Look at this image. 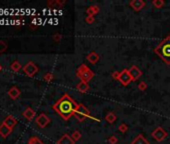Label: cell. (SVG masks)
Segmentation results:
<instances>
[{"label": "cell", "mask_w": 170, "mask_h": 144, "mask_svg": "<svg viewBox=\"0 0 170 144\" xmlns=\"http://www.w3.org/2000/svg\"><path fill=\"white\" fill-rule=\"evenodd\" d=\"M77 107H78V103L75 100H73L67 93L64 94L53 105V109L64 120H68L70 117L73 116L75 114L76 110H77Z\"/></svg>", "instance_id": "1"}, {"label": "cell", "mask_w": 170, "mask_h": 144, "mask_svg": "<svg viewBox=\"0 0 170 144\" xmlns=\"http://www.w3.org/2000/svg\"><path fill=\"white\" fill-rule=\"evenodd\" d=\"M154 52L165 62L170 65V38L166 37L156 48Z\"/></svg>", "instance_id": "2"}, {"label": "cell", "mask_w": 170, "mask_h": 144, "mask_svg": "<svg viewBox=\"0 0 170 144\" xmlns=\"http://www.w3.org/2000/svg\"><path fill=\"white\" fill-rule=\"evenodd\" d=\"M76 76L81 79V81L88 83L94 77V73H93L91 69H89V67H87L85 64H81V66L77 69Z\"/></svg>", "instance_id": "3"}, {"label": "cell", "mask_w": 170, "mask_h": 144, "mask_svg": "<svg viewBox=\"0 0 170 144\" xmlns=\"http://www.w3.org/2000/svg\"><path fill=\"white\" fill-rule=\"evenodd\" d=\"M151 136L157 141V142H161L167 137V132L162 128V127H157L151 133Z\"/></svg>", "instance_id": "4"}, {"label": "cell", "mask_w": 170, "mask_h": 144, "mask_svg": "<svg viewBox=\"0 0 170 144\" xmlns=\"http://www.w3.org/2000/svg\"><path fill=\"white\" fill-rule=\"evenodd\" d=\"M118 81L122 85H124V86H127V85L132 81V78H131V75H130V73H129L128 69H123L122 71L120 72Z\"/></svg>", "instance_id": "5"}, {"label": "cell", "mask_w": 170, "mask_h": 144, "mask_svg": "<svg viewBox=\"0 0 170 144\" xmlns=\"http://www.w3.org/2000/svg\"><path fill=\"white\" fill-rule=\"evenodd\" d=\"M23 71L25 72L26 75L32 77V76H34V75H35L36 73L38 72V68H37V66H36L35 64L33 63V62L29 61V62H27V63H26V65L23 67Z\"/></svg>", "instance_id": "6"}, {"label": "cell", "mask_w": 170, "mask_h": 144, "mask_svg": "<svg viewBox=\"0 0 170 144\" xmlns=\"http://www.w3.org/2000/svg\"><path fill=\"white\" fill-rule=\"evenodd\" d=\"M35 121H36V123H37V125L40 127V128H44V127H46L50 123V118L46 114L41 113L40 115H38Z\"/></svg>", "instance_id": "7"}, {"label": "cell", "mask_w": 170, "mask_h": 144, "mask_svg": "<svg viewBox=\"0 0 170 144\" xmlns=\"http://www.w3.org/2000/svg\"><path fill=\"white\" fill-rule=\"evenodd\" d=\"M129 73L131 75V78H132V81H136L137 79H139L142 75V71L137 67L136 65H133L130 67L129 69Z\"/></svg>", "instance_id": "8"}, {"label": "cell", "mask_w": 170, "mask_h": 144, "mask_svg": "<svg viewBox=\"0 0 170 144\" xmlns=\"http://www.w3.org/2000/svg\"><path fill=\"white\" fill-rule=\"evenodd\" d=\"M129 5H130L131 8H133V10H135V11H140V10L146 5V2L143 1V0H132V1H130Z\"/></svg>", "instance_id": "9"}, {"label": "cell", "mask_w": 170, "mask_h": 144, "mask_svg": "<svg viewBox=\"0 0 170 144\" xmlns=\"http://www.w3.org/2000/svg\"><path fill=\"white\" fill-rule=\"evenodd\" d=\"M75 113H79V114L83 115V116H85V117H89V118L91 117L90 111H89L88 109H87L83 104H81V103H78L77 110H76Z\"/></svg>", "instance_id": "10"}, {"label": "cell", "mask_w": 170, "mask_h": 144, "mask_svg": "<svg viewBox=\"0 0 170 144\" xmlns=\"http://www.w3.org/2000/svg\"><path fill=\"white\" fill-rule=\"evenodd\" d=\"M57 144H75V141L72 139V137L69 134H64L57 141Z\"/></svg>", "instance_id": "11"}, {"label": "cell", "mask_w": 170, "mask_h": 144, "mask_svg": "<svg viewBox=\"0 0 170 144\" xmlns=\"http://www.w3.org/2000/svg\"><path fill=\"white\" fill-rule=\"evenodd\" d=\"M86 59L88 60V61L90 62L91 64H96L97 62H98V60H99V55H98V53L92 51V52H90L88 55H87Z\"/></svg>", "instance_id": "12"}, {"label": "cell", "mask_w": 170, "mask_h": 144, "mask_svg": "<svg viewBox=\"0 0 170 144\" xmlns=\"http://www.w3.org/2000/svg\"><path fill=\"white\" fill-rule=\"evenodd\" d=\"M131 144H149V141L143 136L142 134H138L134 139L132 140Z\"/></svg>", "instance_id": "13"}, {"label": "cell", "mask_w": 170, "mask_h": 144, "mask_svg": "<svg viewBox=\"0 0 170 144\" xmlns=\"http://www.w3.org/2000/svg\"><path fill=\"white\" fill-rule=\"evenodd\" d=\"M3 123H5L6 125H7L9 128H13L14 126L16 125V123H17V120H16L15 118H14L13 116H11V115H9V116H7L5 118V120H4V122Z\"/></svg>", "instance_id": "14"}, {"label": "cell", "mask_w": 170, "mask_h": 144, "mask_svg": "<svg viewBox=\"0 0 170 144\" xmlns=\"http://www.w3.org/2000/svg\"><path fill=\"white\" fill-rule=\"evenodd\" d=\"M10 132H11V128H9L5 123H2L0 125V134L2 137H7Z\"/></svg>", "instance_id": "15"}, {"label": "cell", "mask_w": 170, "mask_h": 144, "mask_svg": "<svg viewBox=\"0 0 170 144\" xmlns=\"http://www.w3.org/2000/svg\"><path fill=\"white\" fill-rule=\"evenodd\" d=\"M76 88H77V90L79 91V92L85 93L89 90V85H88V83L84 82V81H80L77 84V86H76Z\"/></svg>", "instance_id": "16"}, {"label": "cell", "mask_w": 170, "mask_h": 144, "mask_svg": "<svg viewBox=\"0 0 170 144\" xmlns=\"http://www.w3.org/2000/svg\"><path fill=\"white\" fill-rule=\"evenodd\" d=\"M23 116L25 117L27 120H32V119L34 118V116H35V112H34V110L32 108L28 107V108H26L25 111L23 112Z\"/></svg>", "instance_id": "17"}, {"label": "cell", "mask_w": 170, "mask_h": 144, "mask_svg": "<svg viewBox=\"0 0 170 144\" xmlns=\"http://www.w3.org/2000/svg\"><path fill=\"white\" fill-rule=\"evenodd\" d=\"M8 95H9V96L11 97L12 99L18 98V96L20 95L19 89H18L17 87H12V88H10L9 91H8Z\"/></svg>", "instance_id": "18"}, {"label": "cell", "mask_w": 170, "mask_h": 144, "mask_svg": "<svg viewBox=\"0 0 170 144\" xmlns=\"http://www.w3.org/2000/svg\"><path fill=\"white\" fill-rule=\"evenodd\" d=\"M116 119H117L116 115H115L113 112H111V111L105 115V120H106L108 123H110V124H113V123L116 121Z\"/></svg>", "instance_id": "19"}, {"label": "cell", "mask_w": 170, "mask_h": 144, "mask_svg": "<svg viewBox=\"0 0 170 144\" xmlns=\"http://www.w3.org/2000/svg\"><path fill=\"white\" fill-rule=\"evenodd\" d=\"M98 12H99V7L96 5L90 6V7L87 8V10H86V13L88 16H93V15H95L96 13H98Z\"/></svg>", "instance_id": "20"}, {"label": "cell", "mask_w": 170, "mask_h": 144, "mask_svg": "<svg viewBox=\"0 0 170 144\" xmlns=\"http://www.w3.org/2000/svg\"><path fill=\"white\" fill-rule=\"evenodd\" d=\"M27 144H44V142L40 140L38 137L33 136V137H31V138L29 139V141H28Z\"/></svg>", "instance_id": "21"}, {"label": "cell", "mask_w": 170, "mask_h": 144, "mask_svg": "<svg viewBox=\"0 0 170 144\" xmlns=\"http://www.w3.org/2000/svg\"><path fill=\"white\" fill-rule=\"evenodd\" d=\"M152 5L154 6L155 8L159 9V8H161L164 5V1H163V0H154V1H152Z\"/></svg>", "instance_id": "22"}, {"label": "cell", "mask_w": 170, "mask_h": 144, "mask_svg": "<svg viewBox=\"0 0 170 144\" xmlns=\"http://www.w3.org/2000/svg\"><path fill=\"white\" fill-rule=\"evenodd\" d=\"M21 68V64L19 63V62L16 60V61H14L13 63L11 64V69L13 70V71H15V72H17V71H19V69Z\"/></svg>", "instance_id": "23"}, {"label": "cell", "mask_w": 170, "mask_h": 144, "mask_svg": "<svg viewBox=\"0 0 170 144\" xmlns=\"http://www.w3.org/2000/svg\"><path fill=\"white\" fill-rule=\"evenodd\" d=\"M71 137H72V139H73L74 141H77V140H79V139L81 138V133H80L78 130H75V131H73V132H72Z\"/></svg>", "instance_id": "24"}, {"label": "cell", "mask_w": 170, "mask_h": 144, "mask_svg": "<svg viewBox=\"0 0 170 144\" xmlns=\"http://www.w3.org/2000/svg\"><path fill=\"white\" fill-rule=\"evenodd\" d=\"M118 130L120 131L121 133H125L127 130H128V126H127L125 123H121V124L118 126Z\"/></svg>", "instance_id": "25"}, {"label": "cell", "mask_w": 170, "mask_h": 144, "mask_svg": "<svg viewBox=\"0 0 170 144\" xmlns=\"http://www.w3.org/2000/svg\"><path fill=\"white\" fill-rule=\"evenodd\" d=\"M138 88H139V90H141V91H145L147 88V84L144 82V81H141V82L138 84Z\"/></svg>", "instance_id": "26"}, {"label": "cell", "mask_w": 170, "mask_h": 144, "mask_svg": "<svg viewBox=\"0 0 170 144\" xmlns=\"http://www.w3.org/2000/svg\"><path fill=\"white\" fill-rule=\"evenodd\" d=\"M52 79H53V74H52V73H47V74L44 75V80L47 81V82L51 81Z\"/></svg>", "instance_id": "27"}, {"label": "cell", "mask_w": 170, "mask_h": 144, "mask_svg": "<svg viewBox=\"0 0 170 144\" xmlns=\"http://www.w3.org/2000/svg\"><path fill=\"white\" fill-rule=\"evenodd\" d=\"M85 21L88 24H92L93 22H94V16H87V17L85 18Z\"/></svg>", "instance_id": "28"}, {"label": "cell", "mask_w": 170, "mask_h": 144, "mask_svg": "<svg viewBox=\"0 0 170 144\" xmlns=\"http://www.w3.org/2000/svg\"><path fill=\"white\" fill-rule=\"evenodd\" d=\"M117 138L115 136H110L108 138V142H109V144H116L117 143Z\"/></svg>", "instance_id": "29"}, {"label": "cell", "mask_w": 170, "mask_h": 144, "mask_svg": "<svg viewBox=\"0 0 170 144\" xmlns=\"http://www.w3.org/2000/svg\"><path fill=\"white\" fill-rule=\"evenodd\" d=\"M76 116V118L78 119V121H80V122H81V121H84L85 120V118H87V117H85V116H83V115H81V114H79V113H75V114H74Z\"/></svg>", "instance_id": "30"}, {"label": "cell", "mask_w": 170, "mask_h": 144, "mask_svg": "<svg viewBox=\"0 0 170 144\" xmlns=\"http://www.w3.org/2000/svg\"><path fill=\"white\" fill-rule=\"evenodd\" d=\"M6 48H7V45H6V44L4 43L3 41H0V52L5 51Z\"/></svg>", "instance_id": "31"}, {"label": "cell", "mask_w": 170, "mask_h": 144, "mask_svg": "<svg viewBox=\"0 0 170 144\" xmlns=\"http://www.w3.org/2000/svg\"><path fill=\"white\" fill-rule=\"evenodd\" d=\"M119 74H120V72L115 71V72H113V73H112V77L115 79V80H118V78H119Z\"/></svg>", "instance_id": "32"}, {"label": "cell", "mask_w": 170, "mask_h": 144, "mask_svg": "<svg viewBox=\"0 0 170 144\" xmlns=\"http://www.w3.org/2000/svg\"><path fill=\"white\" fill-rule=\"evenodd\" d=\"M60 37H61V36L59 35V34H58V35H55L54 36V39L56 40V41H59V39H60Z\"/></svg>", "instance_id": "33"}, {"label": "cell", "mask_w": 170, "mask_h": 144, "mask_svg": "<svg viewBox=\"0 0 170 144\" xmlns=\"http://www.w3.org/2000/svg\"><path fill=\"white\" fill-rule=\"evenodd\" d=\"M1 70H2V66L0 65V71H1Z\"/></svg>", "instance_id": "34"}, {"label": "cell", "mask_w": 170, "mask_h": 144, "mask_svg": "<svg viewBox=\"0 0 170 144\" xmlns=\"http://www.w3.org/2000/svg\"><path fill=\"white\" fill-rule=\"evenodd\" d=\"M168 37H169V38H170V35H169V36H168Z\"/></svg>", "instance_id": "35"}]
</instances>
